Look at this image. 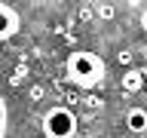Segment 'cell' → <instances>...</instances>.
Wrapping results in <instances>:
<instances>
[{
    "label": "cell",
    "mask_w": 147,
    "mask_h": 138,
    "mask_svg": "<svg viewBox=\"0 0 147 138\" xmlns=\"http://www.w3.org/2000/svg\"><path fill=\"white\" fill-rule=\"evenodd\" d=\"M43 135L46 138H74L77 135V117H74L71 108L64 104H55L43 114Z\"/></svg>",
    "instance_id": "cell-2"
},
{
    "label": "cell",
    "mask_w": 147,
    "mask_h": 138,
    "mask_svg": "<svg viewBox=\"0 0 147 138\" xmlns=\"http://www.w3.org/2000/svg\"><path fill=\"white\" fill-rule=\"evenodd\" d=\"M141 25H144V28H147V12H144V18H141Z\"/></svg>",
    "instance_id": "cell-9"
},
{
    "label": "cell",
    "mask_w": 147,
    "mask_h": 138,
    "mask_svg": "<svg viewBox=\"0 0 147 138\" xmlns=\"http://www.w3.org/2000/svg\"><path fill=\"white\" fill-rule=\"evenodd\" d=\"M64 68H67V77H71L77 86H83V89L101 83L104 80V71H107V68H104V58L89 52V49H74V52L67 55Z\"/></svg>",
    "instance_id": "cell-1"
},
{
    "label": "cell",
    "mask_w": 147,
    "mask_h": 138,
    "mask_svg": "<svg viewBox=\"0 0 147 138\" xmlns=\"http://www.w3.org/2000/svg\"><path fill=\"white\" fill-rule=\"evenodd\" d=\"M3 132H6V104L0 101V138H3Z\"/></svg>",
    "instance_id": "cell-7"
},
{
    "label": "cell",
    "mask_w": 147,
    "mask_h": 138,
    "mask_svg": "<svg viewBox=\"0 0 147 138\" xmlns=\"http://www.w3.org/2000/svg\"><path fill=\"white\" fill-rule=\"evenodd\" d=\"M98 18H113V6H110V3H101L98 6Z\"/></svg>",
    "instance_id": "cell-6"
},
{
    "label": "cell",
    "mask_w": 147,
    "mask_h": 138,
    "mask_svg": "<svg viewBox=\"0 0 147 138\" xmlns=\"http://www.w3.org/2000/svg\"><path fill=\"white\" fill-rule=\"evenodd\" d=\"M126 126H129V132H147V110L144 108H132L126 114Z\"/></svg>",
    "instance_id": "cell-5"
},
{
    "label": "cell",
    "mask_w": 147,
    "mask_h": 138,
    "mask_svg": "<svg viewBox=\"0 0 147 138\" xmlns=\"http://www.w3.org/2000/svg\"><path fill=\"white\" fill-rule=\"evenodd\" d=\"M119 64H132V52L129 49H119Z\"/></svg>",
    "instance_id": "cell-8"
},
{
    "label": "cell",
    "mask_w": 147,
    "mask_h": 138,
    "mask_svg": "<svg viewBox=\"0 0 147 138\" xmlns=\"http://www.w3.org/2000/svg\"><path fill=\"white\" fill-rule=\"evenodd\" d=\"M144 86H147V71H141V68H129V71H123V92L138 95Z\"/></svg>",
    "instance_id": "cell-3"
},
{
    "label": "cell",
    "mask_w": 147,
    "mask_h": 138,
    "mask_svg": "<svg viewBox=\"0 0 147 138\" xmlns=\"http://www.w3.org/2000/svg\"><path fill=\"white\" fill-rule=\"evenodd\" d=\"M16 31H18V16H16V9L6 6V3H0V40H9Z\"/></svg>",
    "instance_id": "cell-4"
}]
</instances>
